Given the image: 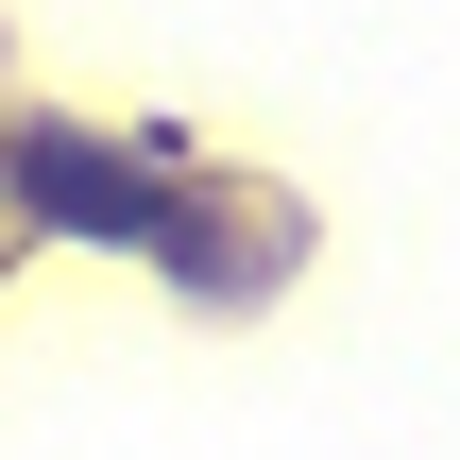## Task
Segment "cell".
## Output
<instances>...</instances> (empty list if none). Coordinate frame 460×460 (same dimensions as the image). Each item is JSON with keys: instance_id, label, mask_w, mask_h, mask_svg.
<instances>
[{"instance_id": "obj_1", "label": "cell", "mask_w": 460, "mask_h": 460, "mask_svg": "<svg viewBox=\"0 0 460 460\" xmlns=\"http://www.w3.org/2000/svg\"><path fill=\"white\" fill-rule=\"evenodd\" d=\"M17 205H34V222H68V239H154V256L188 239V205H171L154 171H119L102 137H51V119L17 137Z\"/></svg>"}]
</instances>
